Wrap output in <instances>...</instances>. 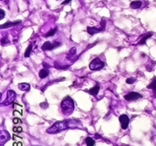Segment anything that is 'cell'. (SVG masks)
Wrapping results in <instances>:
<instances>
[{
  "instance_id": "obj_3",
  "label": "cell",
  "mask_w": 156,
  "mask_h": 146,
  "mask_svg": "<svg viewBox=\"0 0 156 146\" xmlns=\"http://www.w3.org/2000/svg\"><path fill=\"white\" fill-rule=\"evenodd\" d=\"M106 21L105 19H101V22H100V27H87V33L91 35H94L97 34V33L101 32L104 31L106 29Z\"/></svg>"
},
{
  "instance_id": "obj_15",
  "label": "cell",
  "mask_w": 156,
  "mask_h": 146,
  "mask_svg": "<svg viewBox=\"0 0 156 146\" xmlns=\"http://www.w3.org/2000/svg\"><path fill=\"white\" fill-rule=\"evenodd\" d=\"M99 89H100V86L98 84H97L94 87H92V88H91V89L89 90V91H87L88 93L91 94V95H92V96H97L98 93V91H99Z\"/></svg>"
},
{
  "instance_id": "obj_23",
  "label": "cell",
  "mask_w": 156,
  "mask_h": 146,
  "mask_svg": "<svg viewBox=\"0 0 156 146\" xmlns=\"http://www.w3.org/2000/svg\"><path fill=\"white\" fill-rule=\"evenodd\" d=\"M13 130L14 132H18V133H20V132L23 131V129L21 127H14L13 128Z\"/></svg>"
},
{
  "instance_id": "obj_6",
  "label": "cell",
  "mask_w": 156,
  "mask_h": 146,
  "mask_svg": "<svg viewBox=\"0 0 156 146\" xmlns=\"http://www.w3.org/2000/svg\"><path fill=\"white\" fill-rule=\"evenodd\" d=\"M59 45H61V42H54L53 43H51L50 42H45L41 46V49L43 51H50L56 49Z\"/></svg>"
},
{
  "instance_id": "obj_4",
  "label": "cell",
  "mask_w": 156,
  "mask_h": 146,
  "mask_svg": "<svg viewBox=\"0 0 156 146\" xmlns=\"http://www.w3.org/2000/svg\"><path fill=\"white\" fill-rule=\"evenodd\" d=\"M105 67V63L102 60L99 58H95L93 60L91 61L89 64V68L91 70H100L103 69Z\"/></svg>"
},
{
  "instance_id": "obj_27",
  "label": "cell",
  "mask_w": 156,
  "mask_h": 146,
  "mask_svg": "<svg viewBox=\"0 0 156 146\" xmlns=\"http://www.w3.org/2000/svg\"><path fill=\"white\" fill-rule=\"evenodd\" d=\"M72 0H65V1H63V2H62V5H66V4H68L69 2H70Z\"/></svg>"
},
{
  "instance_id": "obj_13",
  "label": "cell",
  "mask_w": 156,
  "mask_h": 146,
  "mask_svg": "<svg viewBox=\"0 0 156 146\" xmlns=\"http://www.w3.org/2000/svg\"><path fill=\"white\" fill-rule=\"evenodd\" d=\"M18 88L20 91H29L30 89V85L27 83H20L18 84Z\"/></svg>"
},
{
  "instance_id": "obj_17",
  "label": "cell",
  "mask_w": 156,
  "mask_h": 146,
  "mask_svg": "<svg viewBox=\"0 0 156 146\" xmlns=\"http://www.w3.org/2000/svg\"><path fill=\"white\" fill-rule=\"evenodd\" d=\"M85 143L87 145V146H95V142L93 138L87 137L85 138Z\"/></svg>"
},
{
  "instance_id": "obj_5",
  "label": "cell",
  "mask_w": 156,
  "mask_h": 146,
  "mask_svg": "<svg viewBox=\"0 0 156 146\" xmlns=\"http://www.w3.org/2000/svg\"><path fill=\"white\" fill-rule=\"evenodd\" d=\"M16 97V94L14 91H13V90H8V91H7L6 99L3 101V102H2V105H3V106H9L10 104L13 102Z\"/></svg>"
},
{
  "instance_id": "obj_10",
  "label": "cell",
  "mask_w": 156,
  "mask_h": 146,
  "mask_svg": "<svg viewBox=\"0 0 156 146\" xmlns=\"http://www.w3.org/2000/svg\"><path fill=\"white\" fill-rule=\"evenodd\" d=\"M21 23V20H16V21H7L4 24L1 25V29L3 28H8V27H14L16 25L20 24Z\"/></svg>"
},
{
  "instance_id": "obj_26",
  "label": "cell",
  "mask_w": 156,
  "mask_h": 146,
  "mask_svg": "<svg viewBox=\"0 0 156 146\" xmlns=\"http://www.w3.org/2000/svg\"><path fill=\"white\" fill-rule=\"evenodd\" d=\"M13 124H19V123H22L21 120H20L19 118H14L13 120Z\"/></svg>"
},
{
  "instance_id": "obj_19",
  "label": "cell",
  "mask_w": 156,
  "mask_h": 146,
  "mask_svg": "<svg viewBox=\"0 0 156 146\" xmlns=\"http://www.w3.org/2000/svg\"><path fill=\"white\" fill-rule=\"evenodd\" d=\"M56 31H57V27H55V28L51 29V30H49V32H47L46 34H45V35H44V37H45V38H48V37L53 36V35H55V33H56Z\"/></svg>"
},
{
  "instance_id": "obj_28",
  "label": "cell",
  "mask_w": 156,
  "mask_h": 146,
  "mask_svg": "<svg viewBox=\"0 0 156 146\" xmlns=\"http://www.w3.org/2000/svg\"><path fill=\"white\" fill-rule=\"evenodd\" d=\"M95 138H100V136H99V135H98V134H95Z\"/></svg>"
},
{
  "instance_id": "obj_21",
  "label": "cell",
  "mask_w": 156,
  "mask_h": 146,
  "mask_svg": "<svg viewBox=\"0 0 156 146\" xmlns=\"http://www.w3.org/2000/svg\"><path fill=\"white\" fill-rule=\"evenodd\" d=\"M69 67V66H59L58 65V63L57 62H55V68L59 70H65L67 69Z\"/></svg>"
},
{
  "instance_id": "obj_16",
  "label": "cell",
  "mask_w": 156,
  "mask_h": 146,
  "mask_svg": "<svg viewBox=\"0 0 156 146\" xmlns=\"http://www.w3.org/2000/svg\"><path fill=\"white\" fill-rule=\"evenodd\" d=\"M142 6L141 1H133L130 5V8L134 9V10H137V9L140 8V6Z\"/></svg>"
},
{
  "instance_id": "obj_22",
  "label": "cell",
  "mask_w": 156,
  "mask_h": 146,
  "mask_svg": "<svg viewBox=\"0 0 156 146\" xmlns=\"http://www.w3.org/2000/svg\"><path fill=\"white\" fill-rule=\"evenodd\" d=\"M136 78L135 77H130V78H127L126 80V83L129 84H134L135 81H136Z\"/></svg>"
},
{
  "instance_id": "obj_1",
  "label": "cell",
  "mask_w": 156,
  "mask_h": 146,
  "mask_svg": "<svg viewBox=\"0 0 156 146\" xmlns=\"http://www.w3.org/2000/svg\"><path fill=\"white\" fill-rule=\"evenodd\" d=\"M81 127V123L77 120H65L62 121L55 122V124L52 125L49 129H47L46 132L49 134H57L59 132L68 129H73Z\"/></svg>"
},
{
  "instance_id": "obj_7",
  "label": "cell",
  "mask_w": 156,
  "mask_h": 146,
  "mask_svg": "<svg viewBox=\"0 0 156 146\" xmlns=\"http://www.w3.org/2000/svg\"><path fill=\"white\" fill-rule=\"evenodd\" d=\"M142 95H140L138 92H135V91H130L128 94L124 96V99L126 101L130 102V101H135L139 99H141Z\"/></svg>"
},
{
  "instance_id": "obj_8",
  "label": "cell",
  "mask_w": 156,
  "mask_h": 146,
  "mask_svg": "<svg viewBox=\"0 0 156 146\" xmlns=\"http://www.w3.org/2000/svg\"><path fill=\"white\" fill-rule=\"evenodd\" d=\"M120 122V125L123 130H126L130 124V118L128 117L127 115L126 114H122L121 116L119 118Z\"/></svg>"
},
{
  "instance_id": "obj_18",
  "label": "cell",
  "mask_w": 156,
  "mask_h": 146,
  "mask_svg": "<svg viewBox=\"0 0 156 146\" xmlns=\"http://www.w3.org/2000/svg\"><path fill=\"white\" fill-rule=\"evenodd\" d=\"M76 51H77L76 47H73L72 49H70V50L69 51V53H68V54H67V59H71V58H72V56H73L75 55Z\"/></svg>"
},
{
  "instance_id": "obj_20",
  "label": "cell",
  "mask_w": 156,
  "mask_h": 146,
  "mask_svg": "<svg viewBox=\"0 0 156 146\" xmlns=\"http://www.w3.org/2000/svg\"><path fill=\"white\" fill-rule=\"evenodd\" d=\"M31 51H32V43H30V45H28V47L27 48L26 51H25L24 53V57L27 58L30 56V53H31Z\"/></svg>"
},
{
  "instance_id": "obj_24",
  "label": "cell",
  "mask_w": 156,
  "mask_h": 146,
  "mask_svg": "<svg viewBox=\"0 0 156 146\" xmlns=\"http://www.w3.org/2000/svg\"><path fill=\"white\" fill-rule=\"evenodd\" d=\"M5 17V11L3 10H0V20H2V19Z\"/></svg>"
},
{
  "instance_id": "obj_25",
  "label": "cell",
  "mask_w": 156,
  "mask_h": 146,
  "mask_svg": "<svg viewBox=\"0 0 156 146\" xmlns=\"http://www.w3.org/2000/svg\"><path fill=\"white\" fill-rule=\"evenodd\" d=\"M40 106L43 109H46L49 107V105H48V102H41V103H40Z\"/></svg>"
},
{
  "instance_id": "obj_9",
  "label": "cell",
  "mask_w": 156,
  "mask_h": 146,
  "mask_svg": "<svg viewBox=\"0 0 156 146\" xmlns=\"http://www.w3.org/2000/svg\"><path fill=\"white\" fill-rule=\"evenodd\" d=\"M10 139V134H9V132L6 131V130H1V138H0V141H1V146L4 145Z\"/></svg>"
},
{
  "instance_id": "obj_12",
  "label": "cell",
  "mask_w": 156,
  "mask_h": 146,
  "mask_svg": "<svg viewBox=\"0 0 156 146\" xmlns=\"http://www.w3.org/2000/svg\"><path fill=\"white\" fill-rule=\"evenodd\" d=\"M147 88L148 89H152L153 91V97L156 98V79L154 78L152 83L149 85L147 86Z\"/></svg>"
},
{
  "instance_id": "obj_2",
  "label": "cell",
  "mask_w": 156,
  "mask_h": 146,
  "mask_svg": "<svg viewBox=\"0 0 156 146\" xmlns=\"http://www.w3.org/2000/svg\"><path fill=\"white\" fill-rule=\"evenodd\" d=\"M61 110L65 116H70L74 110V102L69 96H67L61 102Z\"/></svg>"
},
{
  "instance_id": "obj_11",
  "label": "cell",
  "mask_w": 156,
  "mask_h": 146,
  "mask_svg": "<svg viewBox=\"0 0 156 146\" xmlns=\"http://www.w3.org/2000/svg\"><path fill=\"white\" fill-rule=\"evenodd\" d=\"M152 35H153V33L152 32H148V33H146V34H144V35H141V39H140V40L139 41L138 45H145L147 39H148L149 38H151Z\"/></svg>"
},
{
  "instance_id": "obj_14",
  "label": "cell",
  "mask_w": 156,
  "mask_h": 146,
  "mask_svg": "<svg viewBox=\"0 0 156 146\" xmlns=\"http://www.w3.org/2000/svg\"><path fill=\"white\" fill-rule=\"evenodd\" d=\"M49 69L44 68V69L41 70L39 71L38 76H39V77H40L41 79H44V78H45L46 77H48V76H49Z\"/></svg>"
}]
</instances>
